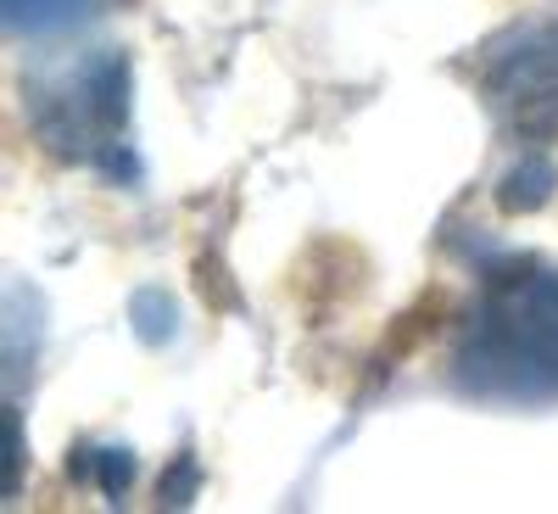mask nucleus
<instances>
[{
    "label": "nucleus",
    "instance_id": "1",
    "mask_svg": "<svg viewBox=\"0 0 558 514\" xmlns=\"http://www.w3.org/2000/svg\"><path fill=\"white\" fill-rule=\"evenodd\" d=\"M452 381L492 403L558 397V274H497L470 308L452 347Z\"/></svg>",
    "mask_w": 558,
    "mask_h": 514
},
{
    "label": "nucleus",
    "instance_id": "2",
    "mask_svg": "<svg viewBox=\"0 0 558 514\" xmlns=\"http://www.w3.org/2000/svg\"><path fill=\"white\" fill-rule=\"evenodd\" d=\"M486 89L514 129L558 134V34H536L531 45L508 51Z\"/></svg>",
    "mask_w": 558,
    "mask_h": 514
},
{
    "label": "nucleus",
    "instance_id": "3",
    "mask_svg": "<svg viewBox=\"0 0 558 514\" xmlns=\"http://www.w3.org/2000/svg\"><path fill=\"white\" fill-rule=\"evenodd\" d=\"M96 7H101V0H0L12 34H57V28L84 23Z\"/></svg>",
    "mask_w": 558,
    "mask_h": 514
},
{
    "label": "nucleus",
    "instance_id": "4",
    "mask_svg": "<svg viewBox=\"0 0 558 514\" xmlns=\"http://www.w3.org/2000/svg\"><path fill=\"white\" fill-rule=\"evenodd\" d=\"M547 191H553V168H547V163H525V168L508 174V184L497 191V202H502L508 213H525V207L547 202Z\"/></svg>",
    "mask_w": 558,
    "mask_h": 514
},
{
    "label": "nucleus",
    "instance_id": "5",
    "mask_svg": "<svg viewBox=\"0 0 558 514\" xmlns=\"http://www.w3.org/2000/svg\"><path fill=\"white\" fill-rule=\"evenodd\" d=\"M89 476H96V487H101L107 498H123L129 481H134V453H123V447H96V453H89Z\"/></svg>",
    "mask_w": 558,
    "mask_h": 514
}]
</instances>
